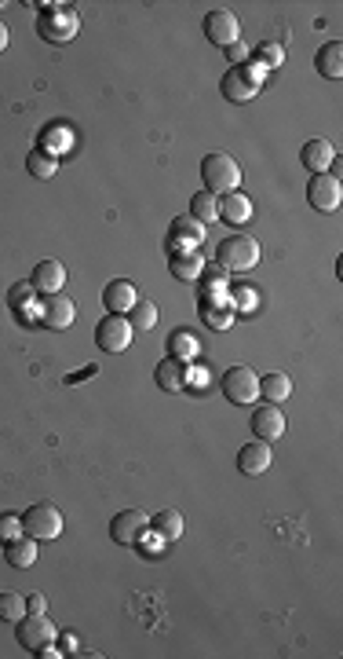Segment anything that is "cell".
<instances>
[{"instance_id": "6da1fadb", "label": "cell", "mask_w": 343, "mask_h": 659, "mask_svg": "<svg viewBox=\"0 0 343 659\" xmlns=\"http://www.w3.org/2000/svg\"><path fill=\"white\" fill-rule=\"evenodd\" d=\"M259 257H263V249H259V242L249 239V235H231V239H223V242L215 246V264H219L226 275L252 271V267L259 264Z\"/></svg>"}, {"instance_id": "7a4b0ae2", "label": "cell", "mask_w": 343, "mask_h": 659, "mask_svg": "<svg viewBox=\"0 0 343 659\" xmlns=\"http://www.w3.org/2000/svg\"><path fill=\"white\" fill-rule=\"evenodd\" d=\"M81 30V15L74 12V5H44L40 19H37V33L48 44H70Z\"/></svg>"}, {"instance_id": "3957f363", "label": "cell", "mask_w": 343, "mask_h": 659, "mask_svg": "<svg viewBox=\"0 0 343 659\" xmlns=\"http://www.w3.org/2000/svg\"><path fill=\"white\" fill-rule=\"evenodd\" d=\"M201 180H205V191L212 194H226V191H242V165L231 158V154H205L201 161Z\"/></svg>"}, {"instance_id": "277c9868", "label": "cell", "mask_w": 343, "mask_h": 659, "mask_svg": "<svg viewBox=\"0 0 343 659\" xmlns=\"http://www.w3.org/2000/svg\"><path fill=\"white\" fill-rule=\"evenodd\" d=\"M263 77H267V70L249 59L245 67H231V70H226L223 81H219V88H223V95L231 99V103H252L259 95Z\"/></svg>"}, {"instance_id": "5b68a950", "label": "cell", "mask_w": 343, "mask_h": 659, "mask_svg": "<svg viewBox=\"0 0 343 659\" xmlns=\"http://www.w3.org/2000/svg\"><path fill=\"white\" fill-rule=\"evenodd\" d=\"M219 389H223V396L231 400V403L252 407V403L259 400V374H256L252 366H231V370L223 374Z\"/></svg>"}, {"instance_id": "8992f818", "label": "cell", "mask_w": 343, "mask_h": 659, "mask_svg": "<svg viewBox=\"0 0 343 659\" xmlns=\"http://www.w3.org/2000/svg\"><path fill=\"white\" fill-rule=\"evenodd\" d=\"M22 531H26L30 538H37V542L59 538V535H63V513H59V506H51V502L30 506V510L22 513Z\"/></svg>"}, {"instance_id": "52a82bcc", "label": "cell", "mask_w": 343, "mask_h": 659, "mask_svg": "<svg viewBox=\"0 0 343 659\" xmlns=\"http://www.w3.org/2000/svg\"><path fill=\"white\" fill-rule=\"evenodd\" d=\"M132 338H136V330H132L128 315H106V319L95 326V345H99L106 356L125 352V348L132 345Z\"/></svg>"}, {"instance_id": "ba28073f", "label": "cell", "mask_w": 343, "mask_h": 659, "mask_svg": "<svg viewBox=\"0 0 343 659\" xmlns=\"http://www.w3.org/2000/svg\"><path fill=\"white\" fill-rule=\"evenodd\" d=\"M307 202H311L314 212H336L339 202H343V184H339L332 173L311 176V184H307Z\"/></svg>"}, {"instance_id": "9c48e42d", "label": "cell", "mask_w": 343, "mask_h": 659, "mask_svg": "<svg viewBox=\"0 0 343 659\" xmlns=\"http://www.w3.org/2000/svg\"><path fill=\"white\" fill-rule=\"evenodd\" d=\"M205 37L215 44V48H231L234 41H242V23L234 12L226 8H215L205 15Z\"/></svg>"}, {"instance_id": "30bf717a", "label": "cell", "mask_w": 343, "mask_h": 659, "mask_svg": "<svg viewBox=\"0 0 343 659\" xmlns=\"http://www.w3.org/2000/svg\"><path fill=\"white\" fill-rule=\"evenodd\" d=\"M201 242H205V224H198L194 216L172 220V228H168V249L172 253H198Z\"/></svg>"}, {"instance_id": "8fae6325", "label": "cell", "mask_w": 343, "mask_h": 659, "mask_svg": "<svg viewBox=\"0 0 343 659\" xmlns=\"http://www.w3.org/2000/svg\"><path fill=\"white\" fill-rule=\"evenodd\" d=\"M146 528H150V520H146L143 510H121L118 517L110 520V538L118 546H136L146 535Z\"/></svg>"}, {"instance_id": "7c38bea8", "label": "cell", "mask_w": 343, "mask_h": 659, "mask_svg": "<svg viewBox=\"0 0 343 659\" xmlns=\"http://www.w3.org/2000/svg\"><path fill=\"white\" fill-rule=\"evenodd\" d=\"M15 637H19L22 648L37 652L40 645H48V641L59 637V630H55V623H48V616H30V612H26V616L15 623Z\"/></svg>"}, {"instance_id": "4fadbf2b", "label": "cell", "mask_w": 343, "mask_h": 659, "mask_svg": "<svg viewBox=\"0 0 343 659\" xmlns=\"http://www.w3.org/2000/svg\"><path fill=\"white\" fill-rule=\"evenodd\" d=\"M238 308H234V297L231 293H205L201 297V319L212 326V330H231Z\"/></svg>"}, {"instance_id": "5bb4252c", "label": "cell", "mask_w": 343, "mask_h": 659, "mask_svg": "<svg viewBox=\"0 0 343 659\" xmlns=\"http://www.w3.org/2000/svg\"><path fill=\"white\" fill-rule=\"evenodd\" d=\"M74 319H77V308H74L70 297L55 293V297H44V301H40V322H44L48 330H70Z\"/></svg>"}, {"instance_id": "9a60e30c", "label": "cell", "mask_w": 343, "mask_h": 659, "mask_svg": "<svg viewBox=\"0 0 343 659\" xmlns=\"http://www.w3.org/2000/svg\"><path fill=\"white\" fill-rule=\"evenodd\" d=\"M252 432L256 439H263V444H274V439L285 436V414L277 403H263L256 414H252Z\"/></svg>"}, {"instance_id": "2e32d148", "label": "cell", "mask_w": 343, "mask_h": 659, "mask_svg": "<svg viewBox=\"0 0 343 659\" xmlns=\"http://www.w3.org/2000/svg\"><path fill=\"white\" fill-rule=\"evenodd\" d=\"M33 290L37 293H44V297H55V293H63V286H66V267L59 264V260H40L37 267H33Z\"/></svg>"}, {"instance_id": "e0dca14e", "label": "cell", "mask_w": 343, "mask_h": 659, "mask_svg": "<svg viewBox=\"0 0 343 659\" xmlns=\"http://www.w3.org/2000/svg\"><path fill=\"white\" fill-rule=\"evenodd\" d=\"M136 301H139V290H136L128 279H113V283H106V290H102L106 315H128Z\"/></svg>"}, {"instance_id": "ac0fdd59", "label": "cell", "mask_w": 343, "mask_h": 659, "mask_svg": "<svg viewBox=\"0 0 343 659\" xmlns=\"http://www.w3.org/2000/svg\"><path fill=\"white\" fill-rule=\"evenodd\" d=\"M300 161H303V169H307L311 176H321V173H329V169H332V161H336V147H332L329 140H307V143H303V150H300Z\"/></svg>"}, {"instance_id": "d6986e66", "label": "cell", "mask_w": 343, "mask_h": 659, "mask_svg": "<svg viewBox=\"0 0 343 659\" xmlns=\"http://www.w3.org/2000/svg\"><path fill=\"white\" fill-rule=\"evenodd\" d=\"M219 220H223V224H231V228L249 224V220H252V198L242 194V191H226L219 198Z\"/></svg>"}, {"instance_id": "ffe728a7", "label": "cell", "mask_w": 343, "mask_h": 659, "mask_svg": "<svg viewBox=\"0 0 343 659\" xmlns=\"http://www.w3.org/2000/svg\"><path fill=\"white\" fill-rule=\"evenodd\" d=\"M274 455H270V444H263V439H252V444H245L238 451V469L242 476H263L270 469Z\"/></svg>"}, {"instance_id": "44dd1931", "label": "cell", "mask_w": 343, "mask_h": 659, "mask_svg": "<svg viewBox=\"0 0 343 659\" xmlns=\"http://www.w3.org/2000/svg\"><path fill=\"white\" fill-rule=\"evenodd\" d=\"M154 381H157L161 393H183V389H187V363L172 359V356L161 359L157 370H154Z\"/></svg>"}, {"instance_id": "7402d4cb", "label": "cell", "mask_w": 343, "mask_h": 659, "mask_svg": "<svg viewBox=\"0 0 343 659\" xmlns=\"http://www.w3.org/2000/svg\"><path fill=\"white\" fill-rule=\"evenodd\" d=\"M314 67H318V74H321V77L339 81V77H343V44H339V41L321 44V48H318V55H314Z\"/></svg>"}, {"instance_id": "603a6c76", "label": "cell", "mask_w": 343, "mask_h": 659, "mask_svg": "<svg viewBox=\"0 0 343 659\" xmlns=\"http://www.w3.org/2000/svg\"><path fill=\"white\" fill-rule=\"evenodd\" d=\"M4 561H8L12 568H30V564L37 561V538H30V535L22 531L19 538L4 542Z\"/></svg>"}, {"instance_id": "cb8c5ba5", "label": "cell", "mask_w": 343, "mask_h": 659, "mask_svg": "<svg viewBox=\"0 0 343 659\" xmlns=\"http://www.w3.org/2000/svg\"><path fill=\"white\" fill-rule=\"evenodd\" d=\"M168 267H172V275H176L180 283H198L201 271H205V260H201V253H172Z\"/></svg>"}, {"instance_id": "d4e9b609", "label": "cell", "mask_w": 343, "mask_h": 659, "mask_svg": "<svg viewBox=\"0 0 343 659\" xmlns=\"http://www.w3.org/2000/svg\"><path fill=\"white\" fill-rule=\"evenodd\" d=\"M150 528H154V535H161L164 542H180L183 538V513H176V510H161L154 520H150Z\"/></svg>"}, {"instance_id": "484cf974", "label": "cell", "mask_w": 343, "mask_h": 659, "mask_svg": "<svg viewBox=\"0 0 343 659\" xmlns=\"http://www.w3.org/2000/svg\"><path fill=\"white\" fill-rule=\"evenodd\" d=\"M259 396H263V403H281V400H289V396H293V377H285V374H263V381H259Z\"/></svg>"}, {"instance_id": "4316f807", "label": "cell", "mask_w": 343, "mask_h": 659, "mask_svg": "<svg viewBox=\"0 0 343 659\" xmlns=\"http://www.w3.org/2000/svg\"><path fill=\"white\" fill-rule=\"evenodd\" d=\"M198 352H201V341L190 334V330H176V334L168 338V356L172 359L190 363V359H198Z\"/></svg>"}, {"instance_id": "83f0119b", "label": "cell", "mask_w": 343, "mask_h": 659, "mask_svg": "<svg viewBox=\"0 0 343 659\" xmlns=\"http://www.w3.org/2000/svg\"><path fill=\"white\" fill-rule=\"evenodd\" d=\"M190 216L198 220V224H215L219 220V198L212 194V191H198L194 198H190Z\"/></svg>"}, {"instance_id": "f1b7e54d", "label": "cell", "mask_w": 343, "mask_h": 659, "mask_svg": "<svg viewBox=\"0 0 343 659\" xmlns=\"http://www.w3.org/2000/svg\"><path fill=\"white\" fill-rule=\"evenodd\" d=\"M26 169H30L37 180H51L55 173H59V154H51V150L37 147V150L26 158Z\"/></svg>"}, {"instance_id": "f546056e", "label": "cell", "mask_w": 343, "mask_h": 659, "mask_svg": "<svg viewBox=\"0 0 343 659\" xmlns=\"http://www.w3.org/2000/svg\"><path fill=\"white\" fill-rule=\"evenodd\" d=\"M249 59H252L256 67H263V70L270 74V70H277V67L285 63V48H281L277 41H267V44H259V48H256V51L249 55Z\"/></svg>"}, {"instance_id": "4dcf8cb0", "label": "cell", "mask_w": 343, "mask_h": 659, "mask_svg": "<svg viewBox=\"0 0 343 659\" xmlns=\"http://www.w3.org/2000/svg\"><path fill=\"white\" fill-rule=\"evenodd\" d=\"M128 322H132V330H143V334H150V330L157 326V304L139 297L132 304V311H128Z\"/></svg>"}, {"instance_id": "1f68e13d", "label": "cell", "mask_w": 343, "mask_h": 659, "mask_svg": "<svg viewBox=\"0 0 343 659\" xmlns=\"http://www.w3.org/2000/svg\"><path fill=\"white\" fill-rule=\"evenodd\" d=\"M26 616V597L19 590H4L0 593V619L4 623H19Z\"/></svg>"}, {"instance_id": "d6a6232c", "label": "cell", "mask_w": 343, "mask_h": 659, "mask_svg": "<svg viewBox=\"0 0 343 659\" xmlns=\"http://www.w3.org/2000/svg\"><path fill=\"white\" fill-rule=\"evenodd\" d=\"M201 286H205V293H226V286H231V275H226L219 264H205Z\"/></svg>"}, {"instance_id": "836d02e7", "label": "cell", "mask_w": 343, "mask_h": 659, "mask_svg": "<svg viewBox=\"0 0 343 659\" xmlns=\"http://www.w3.org/2000/svg\"><path fill=\"white\" fill-rule=\"evenodd\" d=\"M19 535H22V517H15V513H0V546L12 542V538H19Z\"/></svg>"}, {"instance_id": "e575fe53", "label": "cell", "mask_w": 343, "mask_h": 659, "mask_svg": "<svg viewBox=\"0 0 343 659\" xmlns=\"http://www.w3.org/2000/svg\"><path fill=\"white\" fill-rule=\"evenodd\" d=\"M256 304H259V293H256L252 286H242V290L234 293V308H238V311H256Z\"/></svg>"}, {"instance_id": "d590c367", "label": "cell", "mask_w": 343, "mask_h": 659, "mask_svg": "<svg viewBox=\"0 0 343 659\" xmlns=\"http://www.w3.org/2000/svg\"><path fill=\"white\" fill-rule=\"evenodd\" d=\"M223 51H226V59H231V67H245V63H249V55H252L245 41H234L231 48H223Z\"/></svg>"}, {"instance_id": "8d00e7d4", "label": "cell", "mask_w": 343, "mask_h": 659, "mask_svg": "<svg viewBox=\"0 0 343 659\" xmlns=\"http://www.w3.org/2000/svg\"><path fill=\"white\" fill-rule=\"evenodd\" d=\"M26 612H30V616H44V612H48V597H44V593H30V597H26Z\"/></svg>"}, {"instance_id": "74e56055", "label": "cell", "mask_w": 343, "mask_h": 659, "mask_svg": "<svg viewBox=\"0 0 343 659\" xmlns=\"http://www.w3.org/2000/svg\"><path fill=\"white\" fill-rule=\"evenodd\" d=\"M37 655H40V659H55V655H63V652H59V645H55V641H48V645L37 648Z\"/></svg>"}, {"instance_id": "f35d334b", "label": "cell", "mask_w": 343, "mask_h": 659, "mask_svg": "<svg viewBox=\"0 0 343 659\" xmlns=\"http://www.w3.org/2000/svg\"><path fill=\"white\" fill-rule=\"evenodd\" d=\"M8 41H12V33H8V26H4V23H0V51L8 48Z\"/></svg>"}, {"instance_id": "ab89813d", "label": "cell", "mask_w": 343, "mask_h": 659, "mask_svg": "<svg viewBox=\"0 0 343 659\" xmlns=\"http://www.w3.org/2000/svg\"><path fill=\"white\" fill-rule=\"evenodd\" d=\"M4 8H8V0H0V12H4Z\"/></svg>"}]
</instances>
